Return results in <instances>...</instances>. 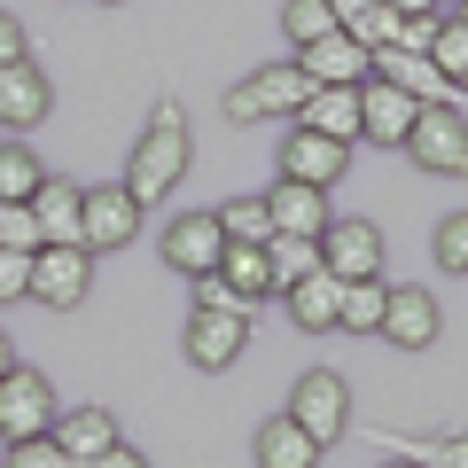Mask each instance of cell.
Here are the masks:
<instances>
[{"mask_svg":"<svg viewBox=\"0 0 468 468\" xmlns=\"http://www.w3.org/2000/svg\"><path fill=\"white\" fill-rule=\"evenodd\" d=\"M187 165H196V133H187V110L180 101H156L149 125H141L133 156H125V196L149 211V203H165L172 187L187 180Z\"/></svg>","mask_w":468,"mask_h":468,"instance_id":"obj_1","label":"cell"},{"mask_svg":"<svg viewBox=\"0 0 468 468\" xmlns=\"http://www.w3.org/2000/svg\"><path fill=\"white\" fill-rule=\"evenodd\" d=\"M94 297V250L86 242H48V250H32V304H55V313H70V304Z\"/></svg>","mask_w":468,"mask_h":468,"instance_id":"obj_5","label":"cell"},{"mask_svg":"<svg viewBox=\"0 0 468 468\" xmlns=\"http://www.w3.org/2000/svg\"><path fill=\"white\" fill-rule=\"evenodd\" d=\"M406 156L421 172H437V180H468V117L452 101H421L414 133H406Z\"/></svg>","mask_w":468,"mask_h":468,"instance_id":"obj_3","label":"cell"},{"mask_svg":"<svg viewBox=\"0 0 468 468\" xmlns=\"http://www.w3.org/2000/svg\"><path fill=\"white\" fill-rule=\"evenodd\" d=\"M335 313H344V282H335L328 266L304 273V282L289 289V320H297L304 335H328V328H335Z\"/></svg>","mask_w":468,"mask_h":468,"instance_id":"obj_20","label":"cell"},{"mask_svg":"<svg viewBox=\"0 0 468 468\" xmlns=\"http://www.w3.org/2000/svg\"><path fill=\"white\" fill-rule=\"evenodd\" d=\"M289 421H297V430L328 452L335 437L351 430V390H344V375H335V367H304L297 390H289Z\"/></svg>","mask_w":468,"mask_h":468,"instance_id":"obj_4","label":"cell"},{"mask_svg":"<svg viewBox=\"0 0 468 468\" xmlns=\"http://www.w3.org/2000/svg\"><path fill=\"white\" fill-rule=\"evenodd\" d=\"M156 250H165L172 273L203 282V273H218V258H227V227H218V211H180L165 234H156Z\"/></svg>","mask_w":468,"mask_h":468,"instance_id":"obj_7","label":"cell"},{"mask_svg":"<svg viewBox=\"0 0 468 468\" xmlns=\"http://www.w3.org/2000/svg\"><path fill=\"white\" fill-rule=\"evenodd\" d=\"M8 367H16V351H8V328H0V375H8Z\"/></svg>","mask_w":468,"mask_h":468,"instance_id":"obj_41","label":"cell"},{"mask_svg":"<svg viewBox=\"0 0 468 468\" xmlns=\"http://www.w3.org/2000/svg\"><path fill=\"white\" fill-rule=\"evenodd\" d=\"M437 468H468V437H445L437 445Z\"/></svg>","mask_w":468,"mask_h":468,"instance_id":"obj_37","label":"cell"},{"mask_svg":"<svg viewBox=\"0 0 468 468\" xmlns=\"http://www.w3.org/2000/svg\"><path fill=\"white\" fill-rule=\"evenodd\" d=\"M375 79L406 86L414 101H445V70H437L430 55H406V48H375Z\"/></svg>","mask_w":468,"mask_h":468,"instance_id":"obj_22","label":"cell"},{"mask_svg":"<svg viewBox=\"0 0 468 468\" xmlns=\"http://www.w3.org/2000/svg\"><path fill=\"white\" fill-rule=\"evenodd\" d=\"M430 250H437V266H445V273H468V211H445V218H437Z\"/></svg>","mask_w":468,"mask_h":468,"instance_id":"obj_30","label":"cell"},{"mask_svg":"<svg viewBox=\"0 0 468 468\" xmlns=\"http://www.w3.org/2000/svg\"><path fill=\"white\" fill-rule=\"evenodd\" d=\"M250 351V320H227V313H187V359H196L203 375L234 367Z\"/></svg>","mask_w":468,"mask_h":468,"instance_id":"obj_14","label":"cell"},{"mask_svg":"<svg viewBox=\"0 0 468 468\" xmlns=\"http://www.w3.org/2000/svg\"><path fill=\"white\" fill-rule=\"evenodd\" d=\"M0 250H48V242H39V218H32V203H0Z\"/></svg>","mask_w":468,"mask_h":468,"instance_id":"obj_31","label":"cell"},{"mask_svg":"<svg viewBox=\"0 0 468 468\" xmlns=\"http://www.w3.org/2000/svg\"><path fill=\"white\" fill-rule=\"evenodd\" d=\"M39 180H48V165L32 156V141H24V133H0V203H32Z\"/></svg>","mask_w":468,"mask_h":468,"instance_id":"obj_24","label":"cell"},{"mask_svg":"<svg viewBox=\"0 0 468 468\" xmlns=\"http://www.w3.org/2000/svg\"><path fill=\"white\" fill-rule=\"evenodd\" d=\"M297 125H313V133H328V141H344V149H359V141H367L359 86H313V101L297 110Z\"/></svg>","mask_w":468,"mask_h":468,"instance_id":"obj_13","label":"cell"},{"mask_svg":"<svg viewBox=\"0 0 468 468\" xmlns=\"http://www.w3.org/2000/svg\"><path fill=\"white\" fill-rule=\"evenodd\" d=\"M383 304H390L383 273H375V282H344V313H335V328H344V335H383Z\"/></svg>","mask_w":468,"mask_h":468,"instance_id":"obj_25","label":"cell"},{"mask_svg":"<svg viewBox=\"0 0 468 468\" xmlns=\"http://www.w3.org/2000/svg\"><path fill=\"white\" fill-rule=\"evenodd\" d=\"M430 63L445 70V86H461V79H468V16H445V24H437V48H430Z\"/></svg>","mask_w":468,"mask_h":468,"instance_id":"obj_29","label":"cell"},{"mask_svg":"<svg viewBox=\"0 0 468 468\" xmlns=\"http://www.w3.org/2000/svg\"><path fill=\"white\" fill-rule=\"evenodd\" d=\"M48 70L39 63H8L0 70V133H32L39 117H48Z\"/></svg>","mask_w":468,"mask_h":468,"instance_id":"obj_16","label":"cell"},{"mask_svg":"<svg viewBox=\"0 0 468 468\" xmlns=\"http://www.w3.org/2000/svg\"><path fill=\"white\" fill-rule=\"evenodd\" d=\"M461 86H468V79H461Z\"/></svg>","mask_w":468,"mask_h":468,"instance_id":"obj_45","label":"cell"},{"mask_svg":"<svg viewBox=\"0 0 468 468\" xmlns=\"http://www.w3.org/2000/svg\"><path fill=\"white\" fill-rule=\"evenodd\" d=\"M344 165H351V149H344V141L313 133V125H289V133H282V180L335 187V180H344Z\"/></svg>","mask_w":468,"mask_h":468,"instance_id":"obj_10","label":"cell"},{"mask_svg":"<svg viewBox=\"0 0 468 468\" xmlns=\"http://www.w3.org/2000/svg\"><path fill=\"white\" fill-rule=\"evenodd\" d=\"M55 421H63V414H55V390H48L39 367H8V375H0V437H8V445L48 437Z\"/></svg>","mask_w":468,"mask_h":468,"instance_id":"obj_6","label":"cell"},{"mask_svg":"<svg viewBox=\"0 0 468 468\" xmlns=\"http://www.w3.org/2000/svg\"><path fill=\"white\" fill-rule=\"evenodd\" d=\"M452 16H468V0H461V8H452Z\"/></svg>","mask_w":468,"mask_h":468,"instance_id":"obj_43","label":"cell"},{"mask_svg":"<svg viewBox=\"0 0 468 468\" xmlns=\"http://www.w3.org/2000/svg\"><path fill=\"white\" fill-rule=\"evenodd\" d=\"M328 32H344L328 0H282V39L289 48H313V39H328Z\"/></svg>","mask_w":468,"mask_h":468,"instance_id":"obj_27","label":"cell"},{"mask_svg":"<svg viewBox=\"0 0 468 468\" xmlns=\"http://www.w3.org/2000/svg\"><path fill=\"white\" fill-rule=\"evenodd\" d=\"M16 297H32V258L0 250V304H16Z\"/></svg>","mask_w":468,"mask_h":468,"instance_id":"obj_35","label":"cell"},{"mask_svg":"<svg viewBox=\"0 0 468 468\" xmlns=\"http://www.w3.org/2000/svg\"><path fill=\"white\" fill-rule=\"evenodd\" d=\"M266 258H273V297H289L304 273H320V242H313V234H273Z\"/></svg>","mask_w":468,"mask_h":468,"instance_id":"obj_26","label":"cell"},{"mask_svg":"<svg viewBox=\"0 0 468 468\" xmlns=\"http://www.w3.org/2000/svg\"><path fill=\"white\" fill-rule=\"evenodd\" d=\"M359 110H367V141H375V149H406L421 101L406 94V86H390V79H367V86H359Z\"/></svg>","mask_w":468,"mask_h":468,"instance_id":"obj_12","label":"cell"},{"mask_svg":"<svg viewBox=\"0 0 468 468\" xmlns=\"http://www.w3.org/2000/svg\"><path fill=\"white\" fill-rule=\"evenodd\" d=\"M32 218H39V242H79V227H86V187H70V180H39V196H32Z\"/></svg>","mask_w":468,"mask_h":468,"instance_id":"obj_19","label":"cell"},{"mask_svg":"<svg viewBox=\"0 0 468 468\" xmlns=\"http://www.w3.org/2000/svg\"><path fill=\"white\" fill-rule=\"evenodd\" d=\"M304 101H313V79L297 70V55H289V63L250 70L242 86H227V117H234V125H258V117H297Z\"/></svg>","mask_w":468,"mask_h":468,"instance_id":"obj_2","label":"cell"},{"mask_svg":"<svg viewBox=\"0 0 468 468\" xmlns=\"http://www.w3.org/2000/svg\"><path fill=\"white\" fill-rule=\"evenodd\" d=\"M8 468H79L55 437H24V445H8Z\"/></svg>","mask_w":468,"mask_h":468,"instance_id":"obj_34","label":"cell"},{"mask_svg":"<svg viewBox=\"0 0 468 468\" xmlns=\"http://www.w3.org/2000/svg\"><path fill=\"white\" fill-rule=\"evenodd\" d=\"M250 452H258V468H313V461H320V445H313V437H304L289 414H273L266 430H258Z\"/></svg>","mask_w":468,"mask_h":468,"instance_id":"obj_23","label":"cell"},{"mask_svg":"<svg viewBox=\"0 0 468 468\" xmlns=\"http://www.w3.org/2000/svg\"><path fill=\"white\" fill-rule=\"evenodd\" d=\"M383 335H390L399 351H430V344H437V289H421V282L390 289V304H383Z\"/></svg>","mask_w":468,"mask_h":468,"instance_id":"obj_15","label":"cell"},{"mask_svg":"<svg viewBox=\"0 0 468 468\" xmlns=\"http://www.w3.org/2000/svg\"><path fill=\"white\" fill-rule=\"evenodd\" d=\"M8 63H32V32H24V16L0 8V70H8Z\"/></svg>","mask_w":468,"mask_h":468,"instance_id":"obj_36","label":"cell"},{"mask_svg":"<svg viewBox=\"0 0 468 468\" xmlns=\"http://www.w3.org/2000/svg\"><path fill=\"white\" fill-rule=\"evenodd\" d=\"M110 8H125V0H110Z\"/></svg>","mask_w":468,"mask_h":468,"instance_id":"obj_44","label":"cell"},{"mask_svg":"<svg viewBox=\"0 0 468 468\" xmlns=\"http://www.w3.org/2000/svg\"><path fill=\"white\" fill-rule=\"evenodd\" d=\"M218 282H227L234 297L266 304V297H273V258H266V242H227V258H218Z\"/></svg>","mask_w":468,"mask_h":468,"instance_id":"obj_21","label":"cell"},{"mask_svg":"<svg viewBox=\"0 0 468 468\" xmlns=\"http://www.w3.org/2000/svg\"><path fill=\"white\" fill-rule=\"evenodd\" d=\"M328 8H335V24H359V16L375 8V0H328Z\"/></svg>","mask_w":468,"mask_h":468,"instance_id":"obj_39","label":"cell"},{"mask_svg":"<svg viewBox=\"0 0 468 468\" xmlns=\"http://www.w3.org/2000/svg\"><path fill=\"white\" fill-rule=\"evenodd\" d=\"M297 70L313 86H367L375 79V48H359L351 32H328V39H313V48H297Z\"/></svg>","mask_w":468,"mask_h":468,"instance_id":"obj_11","label":"cell"},{"mask_svg":"<svg viewBox=\"0 0 468 468\" xmlns=\"http://www.w3.org/2000/svg\"><path fill=\"white\" fill-rule=\"evenodd\" d=\"M383 468H421V461H383Z\"/></svg>","mask_w":468,"mask_h":468,"instance_id":"obj_42","label":"cell"},{"mask_svg":"<svg viewBox=\"0 0 468 468\" xmlns=\"http://www.w3.org/2000/svg\"><path fill=\"white\" fill-rule=\"evenodd\" d=\"M141 234V203L125 196V180H110V187H86V227H79V242L86 250H125V242H133Z\"/></svg>","mask_w":468,"mask_h":468,"instance_id":"obj_9","label":"cell"},{"mask_svg":"<svg viewBox=\"0 0 468 468\" xmlns=\"http://www.w3.org/2000/svg\"><path fill=\"white\" fill-rule=\"evenodd\" d=\"M48 437H55V445H63L79 468H94L110 445H125V437H117V414H110V406H79V414H63Z\"/></svg>","mask_w":468,"mask_h":468,"instance_id":"obj_18","label":"cell"},{"mask_svg":"<svg viewBox=\"0 0 468 468\" xmlns=\"http://www.w3.org/2000/svg\"><path fill=\"white\" fill-rule=\"evenodd\" d=\"M218 227H227V242H273L266 196H227V203H218Z\"/></svg>","mask_w":468,"mask_h":468,"instance_id":"obj_28","label":"cell"},{"mask_svg":"<svg viewBox=\"0 0 468 468\" xmlns=\"http://www.w3.org/2000/svg\"><path fill=\"white\" fill-rule=\"evenodd\" d=\"M399 24H406V16H390L383 0H375L367 16H359V24H344V32H351V39H359V48H399Z\"/></svg>","mask_w":468,"mask_h":468,"instance_id":"obj_33","label":"cell"},{"mask_svg":"<svg viewBox=\"0 0 468 468\" xmlns=\"http://www.w3.org/2000/svg\"><path fill=\"white\" fill-rule=\"evenodd\" d=\"M94 468H149V461H141V452H133V445H110V452H101V461H94Z\"/></svg>","mask_w":468,"mask_h":468,"instance_id":"obj_38","label":"cell"},{"mask_svg":"<svg viewBox=\"0 0 468 468\" xmlns=\"http://www.w3.org/2000/svg\"><path fill=\"white\" fill-rule=\"evenodd\" d=\"M266 211H273V234H328V187H304V180H273L266 187Z\"/></svg>","mask_w":468,"mask_h":468,"instance_id":"obj_17","label":"cell"},{"mask_svg":"<svg viewBox=\"0 0 468 468\" xmlns=\"http://www.w3.org/2000/svg\"><path fill=\"white\" fill-rule=\"evenodd\" d=\"M320 266H328L335 282H375V273H383V234H375V218H328Z\"/></svg>","mask_w":468,"mask_h":468,"instance_id":"obj_8","label":"cell"},{"mask_svg":"<svg viewBox=\"0 0 468 468\" xmlns=\"http://www.w3.org/2000/svg\"><path fill=\"white\" fill-rule=\"evenodd\" d=\"M390 16H421V8H445V0H383Z\"/></svg>","mask_w":468,"mask_h":468,"instance_id":"obj_40","label":"cell"},{"mask_svg":"<svg viewBox=\"0 0 468 468\" xmlns=\"http://www.w3.org/2000/svg\"><path fill=\"white\" fill-rule=\"evenodd\" d=\"M196 313H227V320H258V304H250V297H234V289L218 282V273H203V282H196Z\"/></svg>","mask_w":468,"mask_h":468,"instance_id":"obj_32","label":"cell"}]
</instances>
